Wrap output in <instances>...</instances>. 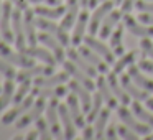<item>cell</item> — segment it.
Listing matches in <instances>:
<instances>
[{"label":"cell","mask_w":153,"mask_h":140,"mask_svg":"<svg viewBox=\"0 0 153 140\" xmlns=\"http://www.w3.org/2000/svg\"><path fill=\"white\" fill-rule=\"evenodd\" d=\"M120 84H122L123 89L128 92V96L132 97V99H135V101H145L146 97H148V94H150V92H146V91H143L142 87L137 86L128 74H122V77H120Z\"/></svg>","instance_id":"cell-23"},{"label":"cell","mask_w":153,"mask_h":140,"mask_svg":"<svg viewBox=\"0 0 153 140\" xmlns=\"http://www.w3.org/2000/svg\"><path fill=\"white\" fill-rule=\"evenodd\" d=\"M140 48H142V51H143V58L148 56L153 60V43L148 38H143V40L140 41Z\"/></svg>","instance_id":"cell-43"},{"label":"cell","mask_w":153,"mask_h":140,"mask_svg":"<svg viewBox=\"0 0 153 140\" xmlns=\"http://www.w3.org/2000/svg\"><path fill=\"white\" fill-rule=\"evenodd\" d=\"M146 139H148V140H153V133H148V135H146Z\"/></svg>","instance_id":"cell-55"},{"label":"cell","mask_w":153,"mask_h":140,"mask_svg":"<svg viewBox=\"0 0 153 140\" xmlns=\"http://www.w3.org/2000/svg\"><path fill=\"white\" fill-rule=\"evenodd\" d=\"M30 87H31L30 79H27V81H23V83H20V87L17 89V92H15V96H13V102L17 104V102H20V101H23L25 97L28 96V92H30Z\"/></svg>","instance_id":"cell-39"},{"label":"cell","mask_w":153,"mask_h":140,"mask_svg":"<svg viewBox=\"0 0 153 140\" xmlns=\"http://www.w3.org/2000/svg\"><path fill=\"white\" fill-rule=\"evenodd\" d=\"M145 106H148V109L153 110V97H146V99H145Z\"/></svg>","instance_id":"cell-51"},{"label":"cell","mask_w":153,"mask_h":140,"mask_svg":"<svg viewBox=\"0 0 153 140\" xmlns=\"http://www.w3.org/2000/svg\"><path fill=\"white\" fill-rule=\"evenodd\" d=\"M132 112L135 114L137 119H140L142 122L148 124V125L153 129V114L150 112L148 109H145V107L140 104V101H133V104H132Z\"/></svg>","instance_id":"cell-35"},{"label":"cell","mask_w":153,"mask_h":140,"mask_svg":"<svg viewBox=\"0 0 153 140\" xmlns=\"http://www.w3.org/2000/svg\"><path fill=\"white\" fill-rule=\"evenodd\" d=\"M102 2H104V0H102Z\"/></svg>","instance_id":"cell-60"},{"label":"cell","mask_w":153,"mask_h":140,"mask_svg":"<svg viewBox=\"0 0 153 140\" xmlns=\"http://www.w3.org/2000/svg\"><path fill=\"white\" fill-rule=\"evenodd\" d=\"M133 7H135V0H122L120 10H122V13H130Z\"/></svg>","instance_id":"cell-45"},{"label":"cell","mask_w":153,"mask_h":140,"mask_svg":"<svg viewBox=\"0 0 153 140\" xmlns=\"http://www.w3.org/2000/svg\"><path fill=\"white\" fill-rule=\"evenodd\" d=\"M10 2H12V4H13L17 8H20V10H23V12L28 8V0H10Z\"/></svg>","instance_id":"cell-49"},{"label":"cell","mask_w":153,"mask_h":140,"mask_svg":"<svg viewBox=\"0 0 153 140\" xmlns=\"http://www.w3.org/2000/svg\"><path fill=\"white\" fill-rule=\"evenodd\" d=\"M138 20L145 25H152L153 27V13H146V12H140Z\"/></svg>","instance_id":"cell-46"},{"label":"cell","mask_w":153,"mask_h":140,"mask_svg":"<svg viewBox=\"0 0 153 140\" xmlns=\"http://www.w3.org/2000/svg\"><path fill=\"white\" fill-rule=\"evenodd\" d=\"M0 92H2V91H0Z\"/></svg>","instance_id":"cell-59"},{"label":"cell","mask_w":153,"mask_h":140,"mask_svg":"<svg viewBox=\"0 0 153 140\" xmlns=\"http://www.w3.org/2000/svg\"><path fill=\"white\" fill-rule=\"evenodd\" d=\"M84 45H87L89 48H92V50L96 51L97 54H100V56H102L109 64L115 63V53H114L112 50H109V48H107L100 40H96L94 35H87V36H84Z\"/></svg>","instance_id":"cell-16"},{"label":"cell","mask_w":153,"mask_h":140,"mask_svg":"<svg viewBox=\"0 0 153 140\" xmlns=\"http://www.w3.org/2000/svg\"><path fill=\"white\" fill-rule=\"evenodd\" d=\"M63 66H64V69L69 73V76H73L74 79L77 81V83H81L82 86H86L89 91H94V89H96V83L92 81V77H91L89 74H86L82 69H79V68H77V64H74L71 60H69V61H64Z\"/></svg>","instance_id":"cell-15"},{"label":"cell","mask_w":153,"mask_h":140,"mask_svg":"<svg viewBox=\"0 0 153 140\" xmlns=\"http://www.w3.org/2000/svg\"><path fill=\"white\" fill-rule=\"evenodd\" d=\"M123 25L132 35L140 38H152L153 36V27L152 25H145L140 20H135L130 13H123Z\"/></svg>","instance_id":"cell-7"},{"label":"cell","mask_w":153,"mask_h":140,"mask_svg":"<svg viewBox=\"0 0 153 140\" xmlns=\"http://www.w3.org/2000/svg\"><path fill=\"white\" fill-rule=\"evenodd\" d=\"M69 79V73H58V74H50L48 77H36L35 79V86L36 87H54L64 84Z\"/></svg>","instance_id":"cell-29"},{"label":"cell","mask_w":153,"mask_h":140,"mask_svg":"<svg viewBox=\"0 0 153 140\" xmlns=\"http://www.w3.org/2000/svg\"><path fill=\"white\" fill-rule=\"evenodd\" d=\"M15 96V86H13V79H7L4 84V89L0 92V112L10 104V101Z\"/></svg>","instance_id":"cell-34"},{"label":"cell","mask_w":153,"mask_h":140,"mask_svg":"<svg viewBox=\"0 0 153 140\" xmlns=\"http://www.w3.org/2000/svg\"><path fill=\"white\" fill-rule=\"evenodd\" d=\"M135 63V51H128V53H123L119 60L114 63V73L115 74H122V71L125 68H128L130 64Z\"/></svg>","instance_id":"cell-36"},{"label":"cell","mask_w":153,"mask_h":140,"mask_svg":"<svg viewBox=\"0 0 153 140\" xmlns=\"http://www.w3.org/2000/svg\"><path fill=\"white\" fill-rule=\"evenodd\" d=\"M22 53L28 54V56H31V58H36V60L43 61L45 64H50V66H54V64L58 63V61H56V56H54V54H51L50 51L45 50V48L30 46V48H25Z\"/></svg>","instance_id":"cell-28"},{"label":"cell","mask_w":153,"mask_h":140,"mask_svg":"<svg viewBox=\"0 0 153 140\" xmlns=\"http://www.w3.org/2000/svg\"><path fill=\"white\" fill-rule=\"evenodd\" d=\"M35 124H36V130H38V133H40V139H43V140L53 139V133H51V130H50L48 120H45V119H41V117H38Z\"/></svg>","instance_id":"cell-38"},{"label":"cell","mask_w":153,"mask_h":140,"mask_svg":"<svg viewBox=\"0 0 153 140\" xmlns=\"http://www.w3.org/2000/svg\"><path fill=\"white\" fill-rule=\"evenodd\" d=\"M123 28H125V25H119V27L115 28V30L110 33V50L115 53V56H122L123 53H125V50H123V43H122V38H123Z\"/></svg>","instance_id":"cell-32"},{"label":"cell","mask_w":153,"mask_h":140,"mask_svg":"<svg viewBox=\"0 0 153 140\" xmlns=\"http://www.w3.org/2000/svg\"><path fill=\"white\" fill-rule=\"evenodd\" d=\"M102 102H104V99H102V96H100V92H96V96H94V99H92V107H91V110L87 112V117H86V120L89 124H94V120H96V117L99 115V112L102 110Z\"/></svg>","instance_id":"cell-37"},{"label":"cell","mask_w":153,"mask_h":140,"mask_svg":"<svg viewBox=\"0 0 153 140\" xmlns=\"http://www.w3.org/2000/svg\"><path fill=\"white\" fill-rule=\"evenodd\" d=\"M135 8L140 12H146V13H153V0H137Z\"/></svg>","instance_id":"cell-42"},{"label":"cell","mask_w":153,"mask_h":140,"mask_svg":"<svg viewBox=\"0 0 153 140\" xmlns=\"http://www.w3.org/2000/svg\"><path fill=\"white\" fill-rule=\"evenodd\" d=\"M117 132H119V137L123 140H137L138 139V133L133 129H130L128 125H119L117 127Z\"/></svg>","instance_id":"cell-40"},{"label":"cell","mask_w":153,"mask_h":140,"mask_svg":"<svg viewBox=\"0 0 153 140\" xmlns=\"http://www.w3.org/2000/svg\"><path fill=\"white\" fill-rule=\"evenodd\" d=\"M0 15H2V4H0Z\"/></svg>","instance_id":"cell-57"},{"label":"cell","mask_w":153,"mask_h":140,"mask_svg":"<svg viewBox=\"0 0 153 140\" xmlns=\"http://www.w3.org/2000/svg\"><path fill=\"white\" fill-rule=\"evenodd\" d=\"M10 64L12 63H8L7 60H5V61L0 60V73L4 74L7 79H13V77H17V73H15L13 66H10Z\"/></svg>","instance_id":"cell-41"},{"label":"cell","mask_w":153,"mask_h":140,"mask_svg":"<svg viewBox=\"0 0 153 140\" xmlns=\"http://www.w3.org/2000/svg\"><path fill=\"white\" fill-rule=\"evenodd\" d=\"M35 13H36L38 17H45V18H50V20H56V18L64 17V13H66V7H63V5H56L54 8H50V7H40V5H38V7L35 8Z\"/></svg>","instance_id":"cell-33"},{"label":"cell","mask_w":153,"mask_h":140,"mask_svg":"<svg viewBox=\"0 0 153 140\" xmlns=\"http://www.w3.org/2000/svg\"><path fill=\"white\" fill-rule=\"evenodd\" d=\"M77 51H79V53L82 54V56L86 58L92 66H96V69L99 71L100 74L109 73V63H107L100 54H97L92 48H89L87 45H84V46H81V45H79V50H77Z\"/></svg>","instance_id":"cell-13"},{"label":"cell","mask_w":153,"mask_h":140,"mask_svg":"<svg viewBox=\"0 0 153 140\" xmlns=\"http://www.w3.org/2000/svg\"><path fill=\"white\" fill-rule=\"evenodd\" d=\"M81 2V5H82L84 8H87V5H89V0H79Z\"/></svg>","instance_id":"cell-53"},{"label":"cell","mask_w":153,"mask_h":140,"mask_svg":"<svg viewBox=\"0 0 153 140\" xmlns=\"http://www.w3.org/2000/svg\"><path fill=\"white\" fill-rule=\"evenodd\" d=\"M36 18H35V10H30L27 8L23 13V28H25V35H27V41L30 43V46H36L38 41V35L35 31V27H36Z\"/></svg>","instance_id":"cell-19"},{"label":"cell","mask_w":153,"mask_h":140,"mask_svg":"<svg viewBox=\"0 0 153 140\" xmlns=\"http://www.w3.org/2000/svg\"><path fill=\"white\" fill-rule=\"evenodd\" d=\"M109 112L110 109L107 107V109H102L99 112V115L96 117V120H94V124H96V127H94V139L97 140H102L104 137H105V127H107V122H109Z\"/></svg>","instance_id":"cell-31"},{"label":"cell","mask_w":153,"mask_h":140,"mask_svg":"<svg viewBox=\"0 0 153 140\" xmlns=\"http://www.w3.org/2000/svg\"><path fill=\"white\" fill-rule=\"evenodd\" d=\"M79 0H68V7H66V13L63 17V22H61V27L64 30H69L71 27H74L77 17H79Z\"/></svg>","instance_id":"cell-26"},{"label":"cell","mask_w":153,"mask_h":140,"mask_svg":"<svg viewBox=\"0 0 153 140\" xmlns=\"http://www.w3.org/2000/svg\"><path fill=\"white\" fill-rule=\"evenodd\" d=\"M12 2L7 0L4 5H2V15H0V35H2V40L7 41V43H12L15 41L13 33L10 30V20H12Z\"/></svg>","instance_id":"cell-8"},{"label":"cell","mask_w":153,"mask_h":140,"mask_svg":"<svg viewBox=\"0 0 153 140\" xmlns=\"http://www.w3.org/2000/svg\"><path fill=\"white\" fill-rule=\"evenodd\" d=\"M38 137H40L38 130H33V132H30V133L27 135V139H28V140H35V139H38Z\"/></svg>","instance_id":"cell-50"},{"label":"cell","mask_w":153,"mask_h":140,"mask_svg":"<svg viewBox=\"0 0 153 140\" xmlns=\"http://www.w3.org/2000/svg\"><path fill=\"white\" fill-rule=\"evenodd\" d=\"M0 56L4 58V60H7L8 63L15 64V66H22V68L35 66V61L31 60V56L22 53V51L15 53V51L7 45V41H2V40H0Z\"/></svg>","instance_id":"cell-1"},{"label":"cell","mask_w":153,"mask_h":140,"mask_svg":"<svg viewBox=\"0 0 153 140\" xmlns=\"http://www.w3.org/2000/svg\"><path fill=\"white\" fill-rule=\"evenodd\" d=\"M127 74L132 77V81H133V83H135L138 87H142L143 91H146V92H153V81L148 79L146 76H143V74H142V69H140L138 66H135V64H130Z\"/></svg>","instance_id":"cell-25"},{"label":"cell","mask_w":153,"mask_h":140,"mask_svg":"<svg viewBox=\"0 0 153 140\" xmlns=\"http://www.w3.org/2000/svg\"><path fill=\"white\" fill-rule=\"evenodd\" d=\"M117 115H119V119H122V122L125 124V125H128L130 129H133L138 135H143V137H146L148 135V132H152V127L148 125V124H145V122H142V120H137V117H135V114L132 112V110H128L127 107H117Z\"/></svg>","instance_id":"cell-2"},{"label":"cell","mask_w":153,"mask_h":140,"mask_svg":"<svg viewBox=\"0 0 153 140\" xmlns=\"http://www.w3.org/2000/svg\"><path fill=\"white\" fill-rule=\"evenodd\" d=\"M0 38H2V35H0Z\"/></svg>","instance_id":"cell-58"},{"label":"cell","mask_w":153,"mask_h":140,"mask_svg":"<svg viewBox=\"0 0 153 140\" xmlns=\"http://www.w3.org/2000/svg\"><path fill=\"white\" fill-rule=\"evenodd\" d=\"M38 41L43 43L46 48H50V50L53 51L58 63H64V54L66 53H64V46L61 45V41L58 40V38H54L53 35H50L48 31H41V33L38 35Z\"/></svg>","instance_id":"cell-12"},{"label":"cell","mask_w":153,"mask_h":140,"mask_svg":"<svg viewBox=\"0 0 153 140\" xmlns=\"http://www.w3.org/2000/svg\"><path fill=\"white\" fill-rule=\"evenodd\" d=\"M58 110H59V119H61V124H63L64 139L73 140L74 137H76L77 127H76V124H74V119H73V115H71V112H69V107H68V104L66 106H64V104H59Z\"/></svg>","instance_id":"cell-14"},{"label":"cell","mask_w":153,"mask_h":140,"mask_svg":"<svg viewBox=\"0 0 153 140\" xmlns=\"http://www.w3.org/2000/svg\"><path fill=\"white\" fill-rule=\"evenodd\" d=\"M35 22H36V27L41 28V31H48V33L53 35L54 38H58L63 46H69L71 38H69V35L66 33V30H64L61 25L53 23L50 18H45V17H38Z\"/></svg>","instance_id":"cell-4"},{"label":"cell","mask_w":153,"mask_h":140,"mask_svg":"<svg viewBox=\"0 0 153 140\" xmlns=\"http://www.w3.org/2000/svg\"><path fill=\"white\" fill-rule=\"evenodd\" d=\"M33 96H38V97H64L68 96V89L63 86V84H59V86H54V87H33Z\"/></svg>","instance_id":"cell-30"},{"label":"cell","mask_w":153,"mask_h":140,"mask_svg":"<svg viewBox=\"0 0 153 140\" xmlns=\"http://www.w3.org/2000/svg\"><path fill=\"white\" fill-rule=\"evenodd\" d=\"M138 68L142 71H146V73L153 74V60H146V58H142L138 61Z\"/></svg>","instance_id":"cell-44"},{"label":"cell","mask_w":153,"mask_h":140,"mask_svg":"<svg viewBox=\"0 0 153 140\" xmlns=\"http://www.w3.org/2000/svg\"><path fill=\"white\" fill-rule=\"evenodd\" d=\"M105 137L107 139H110V140H115L117 137H119V132H117V127L115 125H109V129L105 130Z\"/></svg>","instance_id":"cell-47"},{"label":"cell","mask_w":153,"mask_h":140,"mask_svg":"<svg viewBox=\"0 0 153 140\" xmlns=\"http://www.w3.org/2000/svg\"><path fill=\"white\" fill-rule=\"evenodd\" d=\"M46 4H50V5H53V7H56V5H59V0H45Z\"/></svg>","instance_id":"cell-52"},{"label":"cell","mask_w":153,"mask_h":140,"mask_svg":"<svg viewBox=\"0 0 153 140\" xmlns=\"http://www.w3.org/2000/svg\"><path fill=\"white\" fill-rule=\"evenodd\" d=\"M69 89L79 97V102H81V106H82V110L87 114L91 110V107H92V97H91L89 89H87L86 86H82L81 83H77L76 79L69 83Z\"/></svg>","instance_id":"cell-21"},{"label":"cell","mask_w":153,"mask_h":140,"mask_svg":"<svg viewBox=\"0 0 153 140\" xmlns=\"http://www.w3.org/2000/svg\"><path fill=\"white\" fill-rule=\"evenodd\" d=\"M28 2H31V4H38V2H41V0H28Z\"/></svg>","instance_id":"cell-56"},{"label":"cell","mask_w":153,"mask_h":140,"mask_svg":"<svg viewBox=\"0 0 153 140\" xmlns=\"http://www.w3.org/2000/svg\"><path fill=\"white\" fill-rule=\"evenodd\" d=\"M122 15H123L122 10H110L109 13H107V17L102 20V25H100V28H99L100 40H107V38H109V35L114 31V27L120 22Z\"/></svg>","instance_id":"cell-17"},{"label":"cell","mask_w":153,"mask_h":140,"mask_svg":"<svg viewBox=\"0 0 153 140\" xmlns=\"http://www.w3.org/2000/svg\"><path fill=\"white\" fill-rule=\"evenodd\" d=\"M33 102H35L33 94H31V96H27L23 101H20V102L15 104L13 109H10L7 114H5L4 119H2V122H4L5 125H8V124H12V122H17V120L20 119V117L23 115V114L27 112L31 106H33Z\"/></svg>","instance_id":"cell-9"},{"label":"cell","mask_w":153,"mask_h":140,"mask_svg":"<svg viewBox=\"0 0 153 140\" xmlns=\"http://www.w3.org/2000/svg\"><path fill=\"white\" fill-rule=\"evenodd\" d=\"M82 139L84 140H91V139H94V129L91 125H86L82 129Z\"/></svg>","instance_id":"cell-48"},{"label":"cell","mask_w":153,"mask_h":140,"mask_svg":"<svg viewBox=\"0 0 153 140\" xmlns=\"http://www.w3.org/2000/svg\"><path fill=\"white\" fill-rule=\"evenodd\" d=\"M107 83H109L110 89H112L114 96L117 97V99L120 101V102L123 104V106H127V104H130V96L128 92H127L125 89H123V86L119 83V79H117V74L114 73H109V76H107Z\"/></svg>","instance_id":"cell-27"},{"label":"cell","mask_w":153,"mask_h":140,"mask_svg":"<svg viewBox=\"0 0 153 140\" xmlns=\"http://www.w3.org/2000/svg\"><path fill=\"white\" fill-rule=\"evenodd\" d=\"M87 22H89V13H87L86 10H82V13H79L76 23H74L73 36H71V43H73L74 46H79L81 41H84V36H86V28L89 27Z\"/></svg>","instance_id":"cell-18"},{"label":"cell","mask_w":153,"mask_h":140,"mask_svg":"<svg viewBox=\"0 0 153 140\" xmlns=\"http://www.w3.org/2000/svg\"><path fill=\"white\" fill-rule=\"evenodd\" d=\"M43 110H46V102H45V97H38L36 101L33 102V106L30 107V109L27 110V112L23 114V115L20 117V119L15 122V125H17V129H25V127H28L31 122H36V119L41 115V112Z\"/></svg>","instance_id":"cell-5"},{"label":"cell","mask_w":153,"mask_h":140,"mask_svg":"<svg viewBox=\"0 0 153 140\" xmlns=\"http://www.w3.org/2000/svg\"><path fill=\"white\" fill-rule=\"evenodd\" d=\"M53 71H54V66H50V64H46V66L35 64V66H30V68H23L20 73H17V81L18 83H23V81L41 76V74H48L50 76V74H53Z\"/></svg>","instance_id":"cell-22"},{"label":"cell","mask_w":153,"mask_h":140,"mask_svg":"<svg viewBox=\"0 0 153 140\" xmlns=\"http://www.w3.org/2000/svg\"><path fill=\"white\" fill-rule=\"evenodd\" d=\"M59 102H58V97H50V102L46 104V120H48V125H50V130L53 133L54 139H63L64 133L59 127Z\"/></svg>","instance_id":"cell-3"},{"label":"cell","mask_w":153,"mask_h":140,"mask_svg":"<svg viewBox=\"0 0 153 140\" xmlns=\"http://www.w3.org/2000/svg\"><path fill=\"white\" fill-rule=\"evenodd\" d=\"M12 28H13V35H15V45H17L18 51H23L27 48V35H25V28H23V15H22L20 8H15L12 12Z\"/></svg>","instance_id":"cell-6"},{"label":"cell","mask_w":153,"mask_h":140,"mask_svg":"<svg viewBox=\"0 0 153 140\" xmlns=\"http://www.w3.org/2000/svg\"><path fill=\"white\" fill-rule=\"evenodd\" d=\"M66 104H68V107H69V112H71V115H73V119H74L76 127L77 129H84L87 120L84 119V115H82L84 110H82V106H81V102H79V97H77L73 91L68 94Z\"/></svg>","instance_id":"cell-11"},{"label":"cell","mask_w":153,"mask_h":140,"mask_svg":"<svg viewBox=\"0 0 153 140\" xmlns=\"http://www.w3.org/2000/svg\"><path fill=\"white\" fill-rule=\"evenodd\" d=\"M97 91L100 92L104 102L107 104L109 109H117V107H119V106H117V97L114 96L112 89H110L109 83H107V77H104V76L97 77Z\"/></svg>","instance_id":"cell-24"},{"label":"cell","mask_w":153,"mask_h":140,"mask_svg":"<svg viewBox=\"0 0 153 140\" xmlns=\"http://www.w3.org/2000/svg\"><path fill=\"white\" fill-rule=\"evenodd\" d=\"M66 54L69 56V60L73 61L74 64H77V68H79V69H82L86 74H89L91 77H96V76H97V73H99V71L96 69V66H92V64H91L89 61H87L77 50L69 48V50L66 51Z\"/></svg>","instance_id":"cell-20"},{"label":"cell","mask_w":153,"mask_h":140,"mask_svg":"<svg viewBox=\"0 0 153 140\" xmlns=\"http://www.w3.org/2000/svg\"><path fill=\"white\" fill-rule=\"evenodd\" d=\"M112 2H114L115 5H122V0H112Z\"/></svg>","instance_id":"cell-54"},{"label":"cell","mask_w":153,"mask_h":140,"mask_svg":"<svg viewBox=\"0 0 153 140\" xmlns=\"http://www.w3.org/2000/svg\"><path fill=\"white\" fill-rule=\"evenodd\" d=\"M114 2H109V0H104V4L99 5V7L96 8V12L92 13V17H91V22H89V35H96L97 31H99L100 28V22L104 20V18L107 17V13H109L110 10H114Z\"/></svg>","instance_id":"cell-10"}]
</instances>
